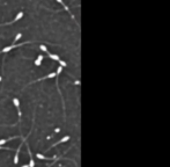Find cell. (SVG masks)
Listing matches in <instances>:
<instances>
[{
    "instance_id": "obj_1",
    "label": "cell",
    "mask_w": 170,
    "mask_h": 167,
    "mask_svg": "<svg viewBox=\"0 0 170 167\" xmlns=\"http://www.w3.org/2000/svg\"><path fill=\"white\" fill-rule=\"evenodd\" d=\"M22 16H23V12H20V13L17 14L16 16H15V19H14L13 21H11V22H7V23H3V25H0V26H7V25H12V23H14V22H15V21H17V20H20Z\"/></svg>"
},
{
    "instance_id": "obj_2",
    "label": "cell",
    "mask_w": 170,
    "mask_h": 167,
    "mask_svg": "<svg viewBox=\"0 0 170 167\" xmlns=\"http://www.w3.org/2000/svg\"><path fill=\"white\" fill-rule=\"evenodd\" d=\"M67 140H69V136H65V137H63L60 140H58V142L56 143V144H53V145L51 146V147H53V146H57V145H59V144H61V143L67 142ZM51 147H50V149H51ZM47 150H49V149H47Z\"/></svg>"
},
{
    "instance_id": "obj_3",
    "label": "cell",
    "mask_w": 170,
    "mask_h": 167,
    "mask_svg": "<svg viewBox=\"0 0 170 167\" xmlns=\"http://www.w3.org/2000/svg\"><path fill=\"white\" fill-rule=\"evenodd\" d=\"M46 53H47V56H49V57L51 58V59H53V60H57V62H59V59H60L58 55H53V53H50L49 51H47Z\"/></svg>"
},
{
    "instance_id": "obj_4",
    "label": "cell",
    "mask_w": 170,
    "mask_h": 167,
    "mask_svg": "<svg viewBox=\"0 0 170 167\" xmlns=\"http://www.w3.org/2000/svg\"><path fill=\"white\" fill-rule=\"evenodd\" d=\"M57 1H58V3H59V4H61V5H63V7H64V8H65V9H66V11L68 12V13H69V14H71V16H72V19H74V16H73V14H72V13H71V12H69L68 7H67V6H66V5H65V4H64V1H63V0H57Z\"/></svg>"
},
{
    "instance_id": "obj_5",
    "label": "cell",
    "mask_w": 170,
    "mask_h": 167,
    "mask_svg": "<svg viewBox=\"0 0 170 167\" xmlns=\"http://www.w3.org/2000/svg\"><path fill=\"white\" fill-rule=\"evenodd\" d=\"M43 57H44L43 55H38V58H37V59L35 60V65H36V66H39V65L42 64V60H43Z\"/></svg>"
},
{
    "instance_id": "obj_6",
    "label": "cell",
    "mask_w": 170,
    "mask_h": 167,
    "mask_svg": "<svg viewBox=\"0 0 170 167\" xmlns=\"http://www.w3.org/2000/svg\"><path fill=\"white\" fill-rule=\"evenodd\" d=\"M20 149H21V146H19V149H17V151H16V154H15V157H14V164H15V165L19 162V152H20Z\"/></svg>"
},
{
    "instance_id": "obj_7",
    "label": "cell",
    "mask_w": 170,
    "mask_h": 167,
    "mask_svg": "<svg viewBox=\"0 0 170 167\" xmlns=\"http://www.w3.org/2000/svg\"><path fill=\"white\" fill-rule=\"evenodd\" d=\"M13 103H14V106H15L16 108H19V107H20V101L17 100L16 98H14V99H13Z\"/></svg>"
},
{
    "instance_id": "obj_8",
    "label": "cell",
    "mask_w": 170,
    "mask_h": 167,
    "mask_svg": "<svg viewBox=\"0 0 170 167\" xmlns=\"http://www.w3.org/2000/svg\"><path fill=\"white\" fill-rule=\"evenodd\" d=\"M29 157H30V164H29V167H35V160L31 158L30 154H29Z\"/></svg>"
},
{
    "instance_id": "obj_9",
    "label": "cell",
    "mask_w": 170,
    "mask_h": 167,
    "mask_svg": "<svg viewBox=\"0 0 170 167\" xmlns=\"http://www.w3.org/2000/svg\"><path fill=\"white\" fill-rule=\"evenodd\" d=\"M39 48H41V50H42V51L47 52V48L45 47V45H43V44H42V45H39Z\"/></svg>"
},
{
    "instance_id": "obj_10",
    "label": "cell",
    "mask_w": 170,
    "mask_h": 167,
    "mask_svg": "<svg viewBox=\"0 0 170 167\" xmlns=\"http://www.w3.org/2000/svg\"><path fill=\"white\" fill-rule=\"evenodd\" d=\"M59 64H60V66H63V67H66V63L64 62V60L59 59Z\"/></svg>"
},
{
    "instance_id": "obj_11",
    "label": "cell",
    "mask_w": 170,
    "mask_h": 167,
    "mask_svg": "<svg viewBox=\"0 0 170 167\" xmlns=\"http://www.w3.org/2000/svg\"><path fill=\"white\" fill-rule=\"evenodd\" d=\"M22 167H29V165H23Z\"/></svg>"
}]
</instances>
